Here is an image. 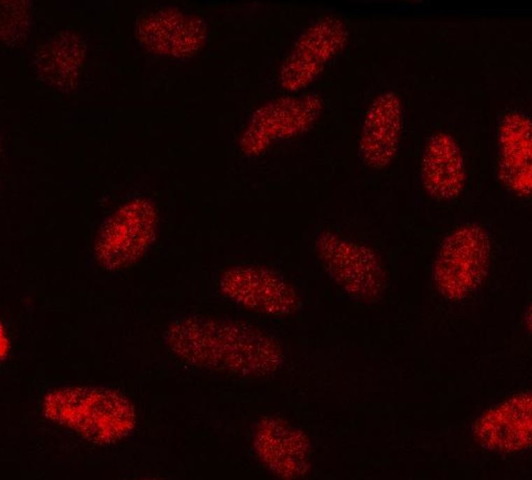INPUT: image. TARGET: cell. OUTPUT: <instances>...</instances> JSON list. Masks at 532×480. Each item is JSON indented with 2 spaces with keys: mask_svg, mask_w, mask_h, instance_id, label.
Instances as JSON below:
<instances>
[{
  "mask_svg": "<svg viewBox=\"0 0 532 480\" xmlns=\"http://www.w3.org/2000/svg\"><path fill=\"white\" fill-rule=\"evenodd\" d=\"M45 409L52 420L64 423L97 442L120 438L132 424V409L113 390L98 388H63L46 397Z\"/></svg>",
  "mask_w": 532,
  "mask_h": 480,
  "instance_id": "obj_1",
  "label": "cell"
},
{
  "mask_svg": "<svg viewBox=\"0 0 532 480\" xmlns=\"http://www.w3.org/2000/svg\"><path fill=\"white\" fill-rule=\"evenodd\" d=\"M490 241L479 224L462 225L442 241L434 264L435 282L449 298H460L484 276L489 261Z\"/></svg>",
  "mask_w": 532,
  "mask_h": 480,
  "instance_id": "obj_2",
  "label": "cell"
},
{
  "mask_svg": "<svg viewBox=\"0 0 532 480\" xmlns=\"http://www.w3.org/2000/svg\"><path fill=\"white\" fill-rule=\"evenodd\" d=\"M155 211L146 200L121 207L102 226L95 245L98 260L108 268H118L136 261L152 239Z\"/></svg>",
  "mask_w": 532,
  "mask_h": 480,
  "instance_id": "obj_3",
  "label": "cell"
},
{
  "mask_svg": "<svg viewBox=\"0 0 532 480\" xmlns=\"http://www.w3.org/2000/svg\"><path fill=\"white\" fill-rule=\"evenodd\" d=\"M347 37L342 21L326 17L311 26L299 38L281 71V83L289 90L309 85L343 47Z\"/></svg>",
  "mask_w": 532,
  "mask_h": 480,
  "instance_id": "obj_4",
  "label": "cell"
},
{
  "mask_svg": "<svg viewBox=\"0 0 532 480\" xmlns=\"http://www.w3.org/2000/svg\"><path fill=\"white\" fill-rule=\"evenodd\" d=\"M321 243L323 260L341 287L356 297L373 299L379 296L384 271L371 250L333 235Z\"/></svg>",
  "mask_w": 532,
  "mask_h": 480,
  "instance_id": "obj_5",
  "label": "cell"
},
{
  "mask_svg": "<svg viewBox=\"0 0 532 480\" xmlns=\"http://www.w3.org/2000/svg\"><path fill=\"white\" fill-rule=\"evenodd\" d=\"M223 292L239 304L274 314L288 313L298 306L293 287L276 273L262 267H236L221 281Z\"/></svg>",
  "mask_w": 532,
  "mask_h": 480,
  "instance_id": "obj_6",
  "label": "cell"
},
{
  "mask_svg": "<svg viewBox=\"0 0 532 480\" xmlns=\"http://www.w3.org/2000/svg\"><path fill=\"white\" fill-rule=\"evenodd\" d=\"M498 177L514 193H531V122L525 115L511 112L503 118L498 137Z\"/></svg>",
  "mask_w": 532,
  "mask_h": 480,
  "instance_id": "obj_7",
  "label": "cell"
},
{
  "mask_svg": "<svg viewBox=\"0 0 532 480\" xmlns=\"http://www.w3.org/2000/svg\"><path fill=\"white\" fill-rule=\"evenodd\" d=\"M421 181L425 192L438 202H449L462 192L465 181L463 160L454 139L444 132L433 134L421 161Z\"/></svg>",
  "mask_w": 532,
  "mask_h": 480,
  "instance_id": "obj_8",
  "label": "cell"
},
{
  "mask_svg": "<svg viewBox=\"0 0 532 480\" xmlns=\"http://www.w3.org/2000/svg\"><path fill=\"white\" fill-rule=\"evenodd\" d=\"M402 125L398 96L387 92L377 97L366 115L360 142L363 160L370 168L386 167L396 154Z\"/></svg>",
  "mask_w": 532,
  "mask_h": 480,
  "instance_id": "obj_9",
  "label": "cell"
},
{
  "mask_svg": "<svg viewBox=\"0 0 532 480\" xmlns=\"http://www.w3.org/2000/svg\"><path fill=\"white\" fill-rule=\"evenodd\" d=\"M321 101L316 97L278 99L258 112L246 134L250 148H260L271 141L304 128L316 116Z\"/></svg>",
  "mask_w": 532,
  "mask_h": 480,
  "instance_id": "obj_10",
  "label": "cell"
},
{
  "mask_svg": "<svg viewBox=\"0 0 532 480\" xmlns=\"http://www.w3.org/2000/svg\"><path fill=\"white\" fill-rule=\"evenodd\" d=\"M148 34L159 46V51L174 56H187L200 48L206 33L204 24L198 17L185 15L177 10L158 13L149 22Z\"/></svg>",
  "mask_w": 532,
  "mask_h": 480,
  "instance_id": "obj_11",
  "label": "cell"
}]
</instances>
